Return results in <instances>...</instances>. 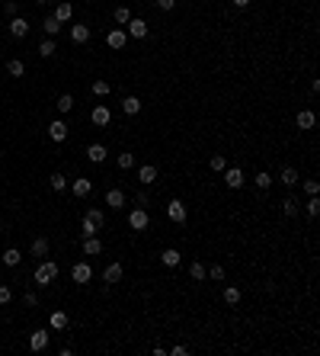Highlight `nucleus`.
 <instances>
[{
    "mask_svg": "<svg viewBox=\"0 0 320 356\" xmlns=\"http://www.w3.org/2000/svg\"><path fill=\"white\" fill-rule=\"evenodd\" d=\"M58 279V263H51V260H42L36 266V286H51Z\"/></svg>",
    "mask_w": 320,
    "mask_h": 356,
    "instance_id": "nucleus-1",
    "label": "nucleus"
},
{
    "mask_svg": "<svg viewBox=\"0 0 320 356\" xmlns=\"http://www.w3.org/2000/svg\"><path fill=\"white\" fill-rule=\"evenodd\" d=\"M148 225H151V212H148V209L135 205V209L128 212V228H132V231H144Z\"/></svg>",
    "mask_w": 320,
    "mask_h": 356,
    "instance_id": "nucleus-2",
    "label": "nucleus"
},
{
    "mask_svg": "<svg viewBox=\"0 0 320 356\" xmlns=\"http://www.w3.org/2000/svg\"><path fill=\"white\" fill-rule=\"evenodd\" d=\"M167 219H170L173 225H183V222L189 219V212H186V202H183V199H170V202H167Z\"/></svg>",
    "mask_w": 320,
    "mask_h": 356,
    "instance_id": "nucleus-3",
    "label": "nucleus"
},
{
    "mask_svg": "<svg viewBox=\"0 0 320 356\" xmlns=\"http://www.w3.org/2000/svg\"><path fill=\"white\" fill-rule=\"evenodd\" d=\"M71 279H74L77 286L90 282V279H93V270H90V263H74V266H71Z\"/></svg>",
    "mask_w": 320,
    "mask_h": 356,
    "instance_id": "nucleus-4",
    "label": "nucleus"
},
{
    "mask_svg": "<svg viewBox=\"0 0 320 356\" xmlns=\"http://www.w3.org/2000/svg\"><path fill=\"white\" fill-rule=\"evenodd\" d=\"M221 173H224V183H228L231 189H240V186H244V180H247L244 170H237V167H224Z\"/></svg>",
    "mask_w": 320,
    "mask_h": 356,
    "instance_id": "nucleus-5",
    "label": "nucleus"
},
{
    "mask_svg": "<svg viewBox=\"0 0 320 356\" xmlns=\"http://www.w3.org/2000/svg\"><path fill=\"white\" fill-rule=\"evenodd\" d=\"M71 42H74V45H86V42H90V26H86V23H74L71 26Z\"/></svg>",
    "mask_w": 320,
    "mask_h": 356,
    "instance_id": "nucleus-6",
    "label": "nucleus"
},
{
    "mask_svg": "<svg viewBox=\"0 0 320 356\" xmlns=\"http://www.w3.org/2000/svg\"><path fill=\"white\" fill-rule=\"evenodd\" d=\"M90 119H93V125H109L112 122V112H109V106H102V103H96V106H93V112H90Z\"/></svg>",
    "mask_w": 320,
    "mask_h": 356,
    "instance_id": "nucleus-7",
    "label": "nucleus"
},
{
    "mask_svg": "<svg viewBox=\"0 0 320 356\" xmlns=\"http://www.w3.org/2000/svg\"><path fill=\"white\" fill-rule=\"evenodd\" d=\"M48 340H51V334L42 327V331H32V337H29V346L36 353H42V350H48Z\"/></svg>",
    "mask_w": 320,
    "mask_h": 356,
    "instance_id": "nucleus-8",
    "label": "nucleus"
},
{
    "mask_svg": "<svg viewBox=\"0 0 320 356\" xmlns=\"http://www.w3.org/2000/svg\"><path fill=\"white\" fill-rule=\"evenodd\" d=\"M106 45H109V48H116V51H119V48H125V45H128V32H125V29H112L109 36H106Z\"/></svg>",
    "mask_w": 320,
    "mask_h": 356,
    "instance_id": "nucleus-9",
    "label": "nucleus"
},
{
    "mask_svg": "<svg viewBox=\"0 0 320 356\" xmlns=\"http://www.w3.org/2000/svg\"><path fill=\"white\" fill-rule=\"evenodd\" d=\"M71 193H74L77 199H86V196L93 193V183H90V180H86V177H77L74 183H71Z\"/></svg>",
    "mask_w": 320,
    "mask_h": 356,
    "instance_id": "nucleus-10",
    "label": "nucleus"
},
{
    "mask_svg": "<svg viewBox=\"0 0 320 356\" xmlns=\"http://www.w3.org/2000/svg\"><path fill=\"white\" fill-rule=\"evenodd\" d=\"M128 36H132V39H144V36H148V23H144V20H138V16H132V20H128Z\"/></svg>",
    "mask_w": 320,
    "mask_h": 356,
    "instance_id": "nucleus-11",
    "label": "nucleus"
},
{
    "mask_svg": "<svg viewBox=\"0 0 320 356\" xmlns=\"http://www.w3.org/2000/svg\"><path fill=\"white\" fill-rule=\"evenodd\" d=\"M10 36L13 39H26V36H29V23H26L23 16H13V20H10Z\"/></svg>",
    "mask_w": 320,
    "mask_h": 356,
    "instance_id": "nucleus-12",
    "label": "nucleus"
},
{
    "mask_svg": "<svg viewBox=\"0 0 320 356\" xmlns=\"http://www.w3.org/2000/svg\"><path fill=\"white\" fill-rule=\"evenodd\" d=\"M48 138H51V141H64V138H67V122H64V119H55V122L48 125Z\"/></svg>",
    "mask_w": 320,
    "mask_h": 356,
    "instance_id": "nucleus-13",
    "label": "nucleus"
},
{
    "mask_svg": "<svg viewBox=\"0 0 320 356\" xmlns=\"http://www.w3.org/2000/svg\"><path fill=\"white\" fill-rule=\"evenodd\" d=\"M154 180H157V167H154V164H144V167H138V183H141V186H151Z\"/></svg>",
    "mask_w": 320,
    "mask_h": 356,
    "instance_id": "nucleus-14",
    "label": "nucleus"
},
{
    "mask_svg": "<svg viewBox=\"0 0 320 356\" xmlns=\"http://www.w3.org/2000/svg\"><path fill=\"white\" fill-rule=\"evenodd\" d=\"M106 158H109L106 145H90V148H86V161H90V164H102Z\"/></svg>",
    "mask_w": 320,
    "mask_h": 356,
    "instance_id": "nucleus-15",
    "label": "nucleus"
},
{
    "mask_svg": "<svg viewBox=\"0 0 320 356\" xmlns=\"http://www.w3.org/2000/svg\"><path fill=\"white\" fill-rule=\"evenodd\" d=\"M119 279H122V263H109L106 270H102V282H106V286H116Z\"/></svg>",
    "mask_w": 320,
    "mask_h": 356,
    "instance_id": "nucleus-16",
    "label": "nucleus"
},
{
    "mask_svg": "<svg viewBox=\"0 0 320 356\" xmlns=\"http://www.w3.org/2000/svg\"><path fill=\"white\" fill-rule=\"evenodd\" d=\"M279 183H282V186H288V189H291V186H298V183H301L298 170H295V167H282V173H279Z\"/></svg>",
    "mask_w": 320,
    "mask_h": 356,
    "instance_id": "nucleus-17",
    "label": "nucleus"
},
{
    "mask_svg": "<svg viewBox=\"0 0 320 356\" xmlns=\"http://www.w3.org/2000/svg\"><path fill=\"white\" fill-rule=\"evenodd\" d=\"M125 202H128V196L122 193V189H109V193H106V205H109V209H122Z\"/></svg>",
    "mask_w": 320,
    "mask_h": 356,
    "instance_id": "nucleus-18",
    "label": "nucleus"
},
{
    "mask_svg": "<svg viewBox=\"0 0 320 356\" xmlns=\"http://www.w3.org/2000/svg\"><path fill=\"white\" fill-rule=\"evenodd\" d=\"M83 254L86 257H99L102 254V241L99 238H83Z\"/></svg>",
    "mask_w": 320,
    "mask_h": 356,
    "instance_id": "nucleus-19",
    "label": "nucleus"
},
{
    "mask_svg": "<svg viewBox=\"0 0 320 356\" xmlns=\"http://www.w3.org/2000/svg\"><path fill=\"white\" fill-rule=\"evenodd\" d=\"M179 260H183V254H179L176 247H167V250L160 254V263H163V266H179Z\"/></svg>",
    "mask_w": 320,
    "mask_h": 356,
    "instance_id": "nucleus-20",
    "label": "nucleus"
},
{
    "mask_svg": "<svg viewBox=\"0 0 320 356\" xmlns=\"http://www.w3.org/2000/svg\"><path fill=\"white\" fill-rule=\"evenodd\" d=\"M314 122H317V119H314V112H310V109H301L298 116H295V125L298 128H314Z\"/></svg>",
    "mask_w": 320,
    "mask_h": 356,
    "instance_id": "nucleus-21",
    "label": "nucleus"
},
{
    "mask_svg": "<svg viewBox=\"0 0 320 356\" xmlns=\"http://www.w3.org/2000/svg\"><path fill=\"white\" fill-rule=\"evenodd\" d=\"M122 112H125V116H138V112H141V100H138V97H125L122 100Z\"/></svg>",
    "mask_w": 320,
    "mask_h": 356,
    "instance_id": "nucleus-22",
    "label": "nucleus"
},
{
    "mask_svg": "<svg viewBox=\"0 0 320 356\" xmlns=\"http://www.w3.org/2000/svg\"><path fill=\"white\" fill-rule=\"evenodd\" d=\"M71 16H74V7H71V4H58V7H55V20H58V23H67Z\"/></svg>",
    "mask_w": 320,
    "mask_h": 356,
    "instance_id": "nucleus-23",
    "label": "nucleus"
},
{
    "mask_svg": "<svg viewBox=\"0 0 320 356\" xmlns=\"http://www.w3.org/2000/svg\"><path fill=\"white\" fill-rule=\"evenodd\" d=\"M298 205H301V202H298L295 196H285V199H282V212H285V215H291V219L298 215Z\"/></svg>",
    "mask_w": 320,
    "mask_h": 356,
    "instance_id": "nucleus-24",
    "label": "nucleus"
},
{
    "mask_svg": "<svg viewBox=\"0 0 320 356\" xmlns=\"http://www.w3.org/2000/svg\"><path fill=\"white\" fill-rule=\"evenodd\" d=\"M42 26H45V32H48V39H55V36H58V32H61V23H58V20H55V13H51V16H45V23H42Z\"/></svg>",
    "mask_w": 320,
    "mask_h": 356,
    "instance_id": "nucleus-25",
    "label": "nucleus"
},
{
    "mask_svg": "<svg viewBox=\"0 0 320 356\" xmlns=\"http://www.w3.org/2000/svg\"><path fill=\"white\" fill-rule=\"evenodd\" d=\"M224 302H228L231 308L240 305V289H237V286H228V289H224Z\"/></svg>",
    "mask_w": 320,
    "mask_h": 356,
    "instance_id": "nucleus-26",
    "label": "nucleus"
},
{
    "mask_svg": "<svg viewBox=\"0 0 320 356\" xmlns=\"http://www.w3.org/2000/svg\"><path fill=\"white\" fill-rule=\"evenodd\" d=\"M253 183H256V189H269L272 186V173H266V170H259L256 177H253Z\"/></svg>",
    "mask_w": 320,
    "mask_h": 356,
    "instance_id": "nucleus-27",
    "label": "nucleus"
},
{
    "mask_svg": "<svg viewBox=\"0 0 320 356\" xmlns=\"http://www.w3.org/2000/svg\"><path fill=\"white\" fill-rule=\"evenodd\" d=\"M86 219L96 225V228H102V225H106V215H102V209H96V205H93V209H86Z\"/></svg>",
    "mask_w": 320,
    "mask_h": 356,
    "instance_id": "nucleus-28",
    "label": "nucleus"
},
{
    "mask_svg": "<svg viewBox=\"0 0 320 356\" xmlns=\"http://www.w3.org/2000/svg\"><path fill=\"white\" fill-rule=\"evenodd\" d=\"M48 254V238H36L32 241V257H45Z\"/></svg>",
    "mask_w": 320,
    "mask_h": 356,
    "instance_id": "nucleus-29",
    "label": "nucleus"
},
{
    "mask_svg": "<svg viewBox=\"0 0 320 356\" xmlns=\"http://www.w3.org/2000/svg\"><path fill=\"white\" fill-rule=\"evenodd\" d=\"M58 51V45H55V39H42V45H39V55L42 58H51Z\"/></svg>",
    "mask_w": 320,
    "mask_h": 356,
    "instance_id": "nucleus-30",
    "label": "nucleus"
},
{
    "mask_svg": "<svg viewBox=\"0 0 320 356\" xmlns=\"http://www.w3.org/2000/svg\"><path fill=\"white\" fill-rule=\"evenodd\" d=\"M116 164H119V170H132L135 167V154H128V151H122L116 158Z\"/></svg>",
    "mask_w": 320,
    "mask_h": 356,
    "instance_id": "nucleus-31",
    "label": "nucleus"
},
{
    "mask_svg": "<svg viewBox=\"0 0 320 356\" xmlns=\"http://www.w3.org/2000/svg\"><path fill=\"white\" fill-rule=\"evenodd\" d=\"M71 109H74V97L71 93H61V97H58V112L64 116V112H71Z\"/></svg>",
    "mask_w": 320,
    "mask_h": 356,
    "instance_id": "nucleus-32",
    "label": "nucleus"
},
{
    "mask_svg": "<svg viewBox=\"0 0 320 356\" xmlns=\"http://www.w3.org/2000/svg\"><path fill=\"white\" fill-rule=\"evenodd\" d=\"M48 183H51V189H58V193H61V189H67V177H64V173H51Z\"/></svg>",
    "mask_w": 320,
    "mask_h": 356,
    "instance_id": "nucleus-33",
    "label": "nucleus"
},
{
    "mask_svg": "<svg viewBox=\"0 0 320 356\" xmlns=\"http://www.w3.org/2000/svg\"><path fill=\"white\" fill-rule=\"evenodd\" d=\"M96 231H99V228L83 215V222H80V234H83V238H96Z\"/></svg>",
    "mask_w": 320,
    "mask_h": 356,
    "instance_id": "nucleus-34",
    "label": "nucleus"
},
{
    "mask_svg": "<svg viewBox=\"0 0 320 356\" xmlns=\"http://www.w3.org/2000/svg\"><path fill=\"white\" fill-rule=\"evenodd\" d=\"M20 260H23V257H20V250H16V247L4 250V263H7V266H20Z\"/></svg>",
    "mask_w": 320,
    "mask_h": 356,
    "instance_id": "nucleus-35",
    "label": "nucleus"
},
{
    "mask_svg": "<svg viewBox=\"0 0 320 356\" xmlns=\"http://www.w3.org/2000/svg\"><path fill=\"white\" fill-rule=\"evenodd\" d=\"M7 71H10L13 77H23L26 74V64L20 61V58H13V61H7Z\"/></svg>",
    "mask_w": 320,
    "mask_h": 356,
    "instance_id": "nucleus-36",
    "label": "nucleus"
},
{
    "mask_svg": "<svg viewBox=\"0 0 320 356\" xmlns=\"http://www.w3.org/2000/svg\"><path fill=\"white\" fill-rule=\"evenodd\" d=\"M51 327H55V331H64V327H67V315H64V311H55V315H51Z\"/></svg>",
    "mask_w": 320,
    "mask_h": 356,
    "instance_id": "nucleus-37",
    "label": "nucleus"
},
{
    "mask_svg": "<svg viewBox=\"0 0 320 356\" xmlns=\"http://www.w3.org/2000/svg\"><path fill=\"white\" fill-rule=\"evenodd\" d=\"M205 273H208V270H205V263H198V260H195L192 266H189V276H192V279H198V282L205 279Z\"/></svg>",
    "mask_w": 320,
    "mask_h": 356,
    "instance_id": "nucleus-38",
    "label": "nucleus"
},
{
    "mask_svg": "<svg viewBox=\"0 0 320 356\" xmlns=\"http://www.w3.org/2000/svg\"><path fill=\"white\" fill-rule=\"evenodd\" d=\"M112 16H116V23H119V26H128V20H132V10H128V7H119V10L112 13Z\"/></svg>",
    "mask_w": 320,
    "mask_h": 356,
    "instance_id": "nucleus-39",
    "label": "nucleus"
},
{
    "mask_svg": "<svg viewBox=\"0 0 320 356\" xmlns=\"http://www.w3.org/2000/svg\"><path fill=\"white\" fill-rule=\"evenodd\" d=\"M208 167H211V170H218V173H221L224 167H228V158H224V154H211V161H208Z\"/></svg>",
    "mask_w": 320,
    "mask_h": 356,
    "instance_id": "nucleus-40",
    "label": "nucleus"
},
{
    "mask_svg": "<svg viewBox=\"0 0 320 356\" xmlns=\"http://www.w3.org/2000/svg\"><path fill=\"white\" fill-rule=\"evenodd\" d=\"M109 90L112 87L106 81H93V97H109Z\"/></svg>",
    "mask_w": 320,
    "mask_h": 356,
    "instance_id": "nucleus-41",
    "label": "nucleus"
},
{
    "mask_svg": "<svg viewBox=\"0 0 320 356\" xmlns=\"http://www.w3.org/2000/svg\"><path fill=\"white\" fill-rule=\"evenodd\" d=\"M304 212L310 215V219H317V212H320V199H317V196H310V199H307V205H304Z\"/></svg>",
    "mask_w": 320,
    "mask_h": 356,
    "instance_id": "nucleus-42",
    "label": "nucleus"
},
{
    "mask_svg": "<svg viewBox=\"0 0 320 356\" xmlns=\"http://www.w3.org/2000/svg\"><path fill=\"white\" fill-rule=\"evenodd\" d=\"M205 276H208V279H215V282H221V279H224V266H218V263H215V266H211V270L205 273Z\"/></svg>",
    "mask_w": 320,
    "mask_h": 356,
    "instance_id": "nucleus-43",
    "label": "nucleus"
},
{
    "mask_svg": "<svg viewBox=\"0 0 320 356\" xmlns=\"http://www.w3.org/2000/svg\"><path fill=\"white\" fill-rule=\"evenodd\" d=\"M10 299H13V289L10 286H0V305H10Z\"/></svg>",
    "mask_w": 320,
    "mask_h": 356,
    "instance_id": "nucleus-44",
    "label": "nucleus"
},
{
    "mask_svg": "<svg viewBox=\"0 0 320 356\" xmlns=\"http://www.w3.org/2000/svg\"><path fill=\"white\" fill-rule=\"evenodd\" d=\"M23 302H26V308H36V305H39V295H36V292H26Z\"/></svg>",
    "mask_w": 320,
    "mask_h": 356,
    "instance_id": "nucleus-45",
    "label": "nucleus"
},
{
    "mask_svg": "<svg viewBox=\"0 0 320 356\" xmlns=\"http://www.w3.org/2000/svg\"><path fill=\"white\" fill-rule=\"evenodd\" d=\"M135 205H141V209H148V205H151V202H148V193H144V189L135 196Z\"/></svg>",
    "mask_w": 320,
    "mask_h": 356,
    "instance_id": "nucleus-46",
    "label": "nucleus"
},
{
    "mask_svg": "<svg viewBox=\"0 0 320 356\" xmlns=\"http://www.w3.org/2000/svg\"><path fill=\"white\" fill-rule=\"evenodd\" d=\"M304 189H307L310 196H317V189H320V183H317V180H304Z\"/></svg>",
    "mask_w": 320,
    "mask_h": 356,
    "instance_id": "nucleus-47",
    "label": "nucleus"
},
{
    "mask_svg": "<svg viewBox=\"0 0 320 356\" xmlns=\"http://www.w3.org/2000/svg\"><path fill=\"white\" fill-rule=\"evenodd\" d=\"M157 7H160V10H163V13H170V10H173V7H176V0H157Z\"/></svg>",
    "mask_w": 320,
    "mask_h": 356,
    "instance_id": "nucleus-48",
    "label": "nucleus"
},
{
    "mask_svg": "<svg viewBox=\"0 0 320 356\" xmlns=\"http://www.w3.org/2000/svg\"><path fill=\"white\" fill-rule=\"evenodd\" d=\"M170 356H189V350H186V346H179V343H176V346H173V350H170Z\"/></svg>",
    "mask_w": 320,
    "mask_h": 356,
    "instance_id": "nucleus-49",
    "label": "nucleus"
},
{
    "mask_svg": "<svg viewBox=\"0 0 320 356\" xmlns=\"http://www.w3.org/2000/svg\"><path fill=\"white\" fill-rule=\"evenodd\" d=\"M231 4H234L237 10H247V7H250V0H231Z\"/></svg>",
    "mask_w": 320,
    "mask_h": 356,
    "instance_id": "nucleus-50",
    "label": "nucleus"
},
{
    "mask_svg": "<svg viewBox=\"0 0 320 356\" xmlns=\"http://www.w3.org/2000/svg\"><path fill=\"white\" fill-rule=\"evenodd\" d=\"M39 4H51V0H39Z\"/></svg>",
    "mask_w": 320,
    "mask_h": 356,
    "instance_id": "nucleus-51",
    "label": "nucleus"
},
{
    "mask_svg": "<svg viewBox=\"0 0 320 356\" xmlns=\"http://www.w3.org/2000/svg\"><path fill=\"white\" fill-rule=\"evenodd\" d=\"M176 4H179V0H176Z\"/></svg>",
    "mask_w": 320,
    "mask_h": 356,
    "instance_id": "nucleus-52",
    "label": "nucleus"
}]
</instances>
